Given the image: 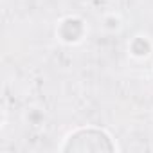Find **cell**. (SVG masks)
Returning <instances> with one entry per match:
<instances>
[{
    "mask_svg": "<svg viewBox=\"0 0 153 153\" xmlns=\"http://www.w3.org/2000/svg\"><path fill=\"white\" fill-rule=\"evenodd\" d=\"M117 146L112 140V137L99 128H79L72 131L67 139L65 144L61 146V151H78V153H112L115 151Z\"/></svg>",
    "mask_w": 153,
    "mask_h": 153,
    "instance_id": "1",
    "label": "cell"
},
{
    "mask_svg": "<svg viewBox=\"0 0 153 153\" xmlns=\"http://www.w3.org/2000/svg\"><path fill=\"white\" fill-rule=\"evenodd\" d=\"M83 34H85V24H83L81 18L67 16L58 25V36L65 43H76V42H79Z\"/></svg>",
    "mask_w": 153,
    "mask_h": 153,
    "instance_id": "2",
    "label": "cell"
},
{
    "mask_svg": "<svg viewBox=\"0 0 153 153\" xmlns=\"http://www.w3.org/2000/svg\"><path fill=\"white\" fill-rule=\"evenodd\" d=\"M130 51H131L133 56H137V58H144V56H148V54L151 52V43H149L148 38L137 36V38L131 40V43H130Z\"/></svg>",
    "mask_w": 153,
    "mask_h": 153,
    "instance_id": "3",
    "label": "cell"
},
{
    "mask_svg": "<svg viewBox=\"0 0 153 153\" xmlns=\"http://www.w3.org/2000/svg\"><path fill=\"white\" fill-rule=\"evenodd\" d=\"M105 24H106V27H108V29H117L119 20H117V18H114V16H110V18H106V20H105Z\"/></svg>",
    "mask_w": 153,
    "mask_h": 153,
    "instance_id": "4",
    "label": "cell"
}]
</instances>
